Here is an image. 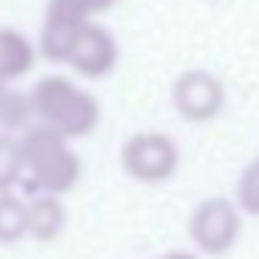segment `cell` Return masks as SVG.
<instances>
[{
	"label": "cell",
	"instance_id": "cell-1",
	"mask_svg": "<svg viewBox=\"0 0 259 259\" xmlns=\"http://www.w3.org/2000/svg\"><path fill=\"white\" fill-rule=\"evenodd\" d=\"M23 153V179L34 192L64 195L81 179V159L67 137L56 134L42 123H34L17 137Z\"/></svg>",
	"mask_w": 259,
	"mask_h": 259
},
{
	"label": "cell",
	"instance_id": "cell-2",
	"mask_svg": "<svg viewBox=\"0 0 259 259\" xmlns=\"http://www.w3.org/2000/svg\"><path fill=\"white\" fill-rule=\"evenodd\" d=\"M36 123L67 137L70 142L92 134L101 123V103L67 75H45L31 90Z\"/></svg>",
	"mask_w": 259,
	"mask_h": 259
},
{
	"label": "cell",
	"instance_id": "cell-3",
	"mask_svg": "<svg viewBox=\"0 0 259 259\" xmlns=\"http://www.w3.org/2000/svg\"><path fill=\"white\" fill-rule=\"evenodd\" d=\"M123 170L142 184L167 181L179 167V148L162 131H140L128 137L120 153Z\"/></svg>",
	"mask_w": 259,
	"mask_h": 259
},
{
	"label": "cell",
	"instance_id": "cell-4",
	"mask_svg": "<svg viewBox=\"0 0 259 259\" xmlns=\"http://www.w3.org/2000/svg\"><path fill=\"white\" fill-rule=\"evenodd\" d=\"M190 240L198 245V251L218 256L226 253L240 237V212L226 198H209L190 214Z\"/></svg>",
	"mask_w": 259,
	"mask_h": 259
},
{
	"label": "cell",
	"instance_id": "cell-5",
	"mask_svg": "<svg viewBox=\"0 0 259 259\" xmlns=\"http://www.w3.org/2000/svg\"><path fill=\"white\" fill-rule=\"evenodd\" d=\"M117 56L120 51L114 36L101 23L87 20L75 31L73 42L67 48V56H64V64H70L75 73L87 75V78H103L117 67Z\"/></svg>",
	"mask_w": 259,
	"mask_h": 259
},
{
	"label": "cell",
	"instance_id": "cell-6",
	"mask_svg": "<svg viewBox=\"0 0 259 259\" xmlns=\"http://www.w3.org/2000/svg\"><path fill=\"white\" fill-rule=\"evenodd\" d=\"M223 84L206 70H187L173 84V106L190 123H206L223 109Z\"/></svg>",
	"mask_w": 259,
	"mask_h": 259
},
{
	"label": "cell",
	"instance_id": "cell-7",
	"mask_svg": "<svg viewBox=\"0 0 259 259\" xmlns=\"http://www.w3.org/2000/svg\"><path fill=\"white\" fill-rule=\"evenodd\" d=\"M25 218H28V237L39 242L56 240L67 226V209L62 203V195L36 192L31 201H25Z\"/></svg>",
	"mask_w": 259,
	"mask_h": 259
},
{
	"label": "cell",
	"instance_id": "cell-8",
	"mask_svg": "<svg viewBox=\"0 0 259 259\" xmlns=\"http://www.w3.org/2000/svg\"><path fill=\"white\" fill-rule=\"evenodd\" d=\"M36 62V45L17 28H0V84L23 78Z\"/></svg>",
	"mask_w": 259,
	"mask_h": 259
},
{
	"label": "cell",
	"instance_id": "cell-9",
	"mask_svg": "<svg viewBox=\"0 0 259 259\" xmlns=\"http://www.w3.org/2000/svg\"><path fill=\"white\" fill-rule=\"evenodd\" d=\"M84 23L78 20H70L64 14H56V12H45V20H42V31H39V53L51 62H62L64 64V56H67V48L73 42L75 31L81 28Z\"/></svg>",
	"mask_w": 259,
	"mask_h": 259
},
{
	"label": "cell",
	"instance_id": "cell-10",
	"mask_svg": "<svg viewBox=\"0 0 259 259\" xmlns=\"http://www.w3.org/2000/svg\"><path fill=\"white\" fill-rule=\"evenodd\" d=\"M34 123L36 114L34 103H31V92L12 90L6 84L0 92V128H3V134H23Z\"/></svg>",
	"mask_w": 259,
	"mask_h": 259
},
{
	"label": "cell",
	"instance_id": "cell-11",
	"mask_svg": "<svg viewBox=\"0 0 259 259\" xmlns=\"http://www.w3.org/2000/svg\"><path fill=\"white\" fill-rule=\"evenodd\" d=\"M28 237L25 201L14 192H0V245H14Z\"/></svg>",
	"mask_w": 259,
	"mask_h": 259
},
{
	"label": "cell",
	"instance_id": "cell-12",
	"mask_svg": "<svg viewBox=\"0 0 259 259\" xmlns=\"http://www.w3.org/2000/svg\"><path fill=\"white\" fill-rule=\"evenodd\" d=\"M23 179V153L12 134H0V192H12Z\"/></svg>",
	"mask_w": 259,
	"mask_h": 259
},
{
	"label": "cell",
	"instance_id": "cell-13",
	"mask_svg": "<svg viewBox=\"0 0 259 259\" xmlns=\"http://www.w3.org/2000/svg\"><path fill=\"white\" fill-rule=\"evenodd\" d=\"M117 0H48L45 12H56L64 14L70 20H78V23H87V20H95L98 14L109 12Z\"/></svg>",
	"mask_w": 259,
	"mask_h": 259
},
{
	"label": "cell",
	"instance_id": "cell-14",
	"mask_svg": "<svg viewBox=\"0 0 259 259\" xmlns=\"http://www.w3.org/2000/svg\"><path fill=\"white\" fill-rule=\"evenodd\" d=\"M237 206L248 214H259V156L242 170L237 181Z\"/></svg>",
	"mask_w": 259,
	"mask_h": 259
},
{
	"label": "cell",
	"instance_id": "cell-15",
	"mask_svg": "<svg viewBox=\"0 0 259 259\" xmlns=\"http://www.w3.org/2000/svg\"><path fill=\"white\" fill-rule=\"evenodd\" d=\"M159 259H198V256L190 253V251H170V253H164V256H159Z\"/></svg>",
	"mask_w": 259,
	"mask_h": 259
},
{
	"label": "cell",
	"instance_id": "cell-16",
	"mask_svg": "<svg viewBox=\"0 0 259 259\" xmlns=\"http://www.w3.org/2000/svg\"><path fill=\"white\" fill-rule=\"evenodd\" d=\"M3 87H6V84H0V92H3Z\"/></svg>",
	"mask_w": 259,
	"mask_h": 259
}]
</instances>
